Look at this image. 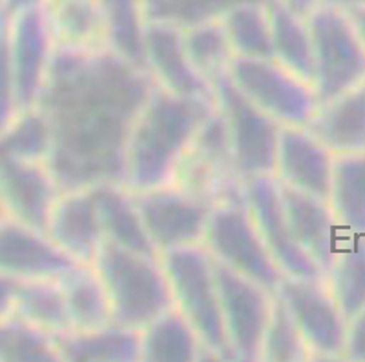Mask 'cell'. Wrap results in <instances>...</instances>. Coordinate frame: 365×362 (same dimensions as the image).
Returning <instances> with one entry per match:
<instances>
[{
  "mask_svg": "<svg viewBox=\"0 0 365 362\" xmlns=\"http://www.w3.org/2000/svg\"><path fill=\"white\" fill-rule=\"evenodd\" d=\"M145 68L113 50L55 48L37 110L48 120V168L63 191L125 179V151L154 90Z\"/></svg>",
  "mask_w": 365,
  "mask_h": 362,
  "instance_id": "1",
  "label": "cell"
},
{
  "mask_svg": "<svg viewBox=\"0 0 365 362\" xmlns=\"http://www.w3.org/2000/svg\"><path fill=\"white\" fill-rule=\"evenodd\" d=\"M214 110V99L179 97L154 86L130 132L123 184L130 191L172 184L195 135Z\"/></svg>",
  "mask_w": 365,
  "mask_h": 362,
  "instance_id": "2",
  "label": "cell"
},
{
  "mask_svg": "<svg viewBox=\"0 0 365 362\" xmlns=\"http://www.w3.org/2000/svg\"><path fill=\"white\" fill-rule=\"evenodd\" d=\"M91 266L108 295L112 324L141 331L174 306L161 257L145 255L104 240Z\"/></svg>",
  "mask_w": 365,
  "mask_h": 362,
  "instance_id": "3",
  "label": "cell"
},
{
  "mask_svg": "<svg viewBox=\"0 0 365 362\" xmlns=\"http://www.w3.org/2000/svg\"><path fill=\"white\" fill-rule=\"evenodd\" d=\"M161 262L174 306L190 322L207 357L230 361L221 322L214 260L203 244L166 251Z\"/></svg>",
  "mask_w": 365,
  "mask_h": 362,
  "instance_id": "4",
  "label": "cell"
},
{
  "mask_svg": "<svg viewBox=\"0 0 365 362\" xmlns=\"http://www.w3.org/2000/svg\"><path fill=\"white\" fill-rule=\"evenodd\" d=\"M312 42V87L324 104L365 80V48L347 11L319 6L307 17Z\"/></svg>",
  "mask_w": 365,
  "mask_h": 362,
  "instance_id": "5",
  "label": "cell"
},
{
  "mask_svg": "<svg viewBox=\"0 0 365 362\" xmlns=\"http://www.w3.org/2000/svg\"><path fill=\"white\" fill-rule=\"evenodd\" d=\"M214 104L227 129L234 169L243 181L272 177L282 124L247 99L228 75L212 82Z\"/></svg>",
  "mask_w": 365,
  "mask_h": 362,
  "instance_id": "6",
  "label": "cell"
},
{
  "mask_svg": "<svg viewBox=\"0 0 365 362\" xmlns=\"http://www.w3.org/2000/svg\"><path fill=\"white\" fill-rule=\"evenodd\" d=\"M203 247L225 267L276 292L283 273L257 231L243 201L214 204Z\"/></svg>",
  "mask_w": 365,
  "mask_h": 362,
  "instance_id": "7",
  "label": "cell"
},
{
  "mask_svg": "<svg viewBox=\"0 0 365 362\" xmlns=\"http://www.w3.org/2000/svg\"><path fill=\"white\" fill-rule=\"evenodd\" d=\"M227 75L254 106L282 126L305 128L318 110L312 84L274 58L234 57Z\"/></svg>",
  "mask_w": 365,
  "mask_h": 362,
  "instance_id": "8",
  "label": "cell"
},
{
  "mask_svg": "<svg viewBox=\"0 0 365 362\" xmlns=\"http://www.w3.org/2000/svg\"><path fill=\"white\" fill-rule=\"evenodd\" d=\"M214 275L230 361H262V344L272 309L274 292L216 260Z\"/></svg>",
  "mask_w": 365,
  "mask_h": 362,
  "instance_id": "9",
  "label": "cell"
},
{
  "mask_svg": "<svg viewBox=\"0 0 365 362\" xmlns=\"http://www.w3.org/2000/svg\"><path fill=\"white\" fill-rule=\"evenodd\" d=\"M146 233L159 257L178 247L203 244L212 204L178 184L132 191Z\"/></svg>",
  "mask_w": 365,
  "mask_h": 362,
  "instance_id": "10",
  "label": "cell"
},
{
  "mask_svg": "<svg viewBox=\"0 0 365 362\" xmlns=\"http://www.w3.org/2000/svg\"><path fill=\"white\" fill-rule=\"evenodd\" d=\"M276 295L294 319L311 358L341 361L347 319L336 304L325 277H282Z\"/></svg>",
  "mask_w": 365,
  "mask_h": 362,
  "instance_id": "11",
  "label": "cell"
},
{
  "mask_svg": "<svg viewBox=\"0 0 365 362\" xmlns=\"http://www.w3.org/2000/svg\"><path fill=\"white\" fill-rule=\"evenodd\" d=\"M212 204L243 201L241 179L234 169L227 129L217 110L195 135L174 182Z\"/></svg>",
  "mask_w": 365,
  "mask_h": 362,
  "instance_id": "12",
  "label": "cell"
},
{
  "mask_svg": "<svg viewBox=\"0 0 365 362\" xmlns=\"http://www.w3.org/2000/svg\"><path fill=\"white\" fill-rule=\"evenodd\" d=\"M9 55H11L17 110L28 112L37 106L55 53L48 11L44 2L22 6L8 15Z\"/></svg>",
  "mask_w": 365,
  "mask_h": 362,
  "instance_id": "13",
  "label": "cell"
},
{
  "mask_svg": "<svg viewBox=\"0 0 365 362\" xmlns=\"http://www.w3.org/2000/svg\"><path fill=\"white\" fill-rule=\"evenodd\" d=\"M241 191L250 217L279 272L285 277H324L322 270L303 253L292 237L279 198L278 181L274 177L249 179L243 181Z\"/></svg>",
  "mask_w": 365,
  "mask_h": 362,
  "instance_id": "14",
  "label": "cell"
},
{
  "mask_svg": "<svg viewBox=\"0 0 365 362\" xmlns=\"http://www.w3.org/2000/svg\"><path fill=\"white\" fill-rule=\"evenodd\" d=\"M58 190L46 162L0 155V211L38 231L48 230Z\"/></svg>",
  "mask_w": 365,
  "mask_h": 362,
  "instance_id": "15",
  "label": "cell"
},
{
  "mask_svg": "<svg viewBox=\"0 0 365 362\" xmlns=\"http://www.w3.org/2000/svg\"><path fill=\"white\" fill-rule=\"evenodd\" d=\"M73 259L53 240L31 226L6 215L0 217V273L13 280L61 279L71 267Z\"/></svg>",
  "mask_w": 365,
  "mask_h": 362,
  "instance_id": "16",
  "label": "cell"
},
{
  "mask_svg": "<svg viewBox=\"0 0 365 362\" xmlns=\"http://www.w3.org/2000/svg\"><path fill=\"white\" fill-rule=\"evenodd\" d=\"M145 68L155 86L179 97L214 99L208 82L192 70L182 44V28L145 18L143 26Z\"/></svg>",
  "mask_w": 365,
  "mask_h": 362,
  "instance_id": "17",
  "label": "cell"
},
{
  "mask_svg": "<svg viewBox=\"0 0 365 362\" xmlns=\"http://www.w3.org/2000/svg\"><path fill=\"white\" fill-rule=\"evenodd\" d=\"M334 153L307 128L282 126L272 177L283 186L329 201Z\"/></svg>",
  "mask_w": 365,
  "mask_h": 362,
  "instance_id": "18",
  "label": "cell"
},
{
  "mask_svg": "<svg viewBox=\"0 0 365 362\" xmlns=\"http://www.w3.org/2000/svg\"><path fill=\"white\" fill-rule=\"evenodd\" d=\"M278 186L283 211L296 244L322 270L325 277V272L331 266L332 257L341 240L340 228L332 213L331 204L325 198L292 190L279 182Z\"/></svg>",
  "mask_w": 365,
  "mask_h": 362,
  "instance_id": "19",
  "label": "cell"
},
{
  "mask_svg": "<svg viewBox=\"0 0 365 362\" xmlns=\"http://www.w3.org/2000/svg\"><path fill=\"white\" fill-rule=\"evenodd\" d=\"M46 235L77 264H93L104 235L91 186L58 195Z\"/></svg>",
  "mask_w": 365,
  "mask_h": 362,
  "instance_id": "20",
  "label": "cell"
},
{
  "mask_svg": "<svg viewBox=\"0 0 365 362\" xmlns=\"http://www.w3.org/2000/svg\"><path fill=\"white\" fill-rule=\"evenodd\" d=\"M44 6L57 50L110 48L108 22L101 0H44Z\"/></svg>",
  "mask_w": 365,
  "mask_h": 362,
  "instance_id": "21",
  "label": "cell"
},
{
  "mask_svg": "<svg viewBox=\"0 0 365 362\" xmlns=\"http://www.w3.org/2000/svg\"><path fill=\"white\" fill-rule=\"evenodd\" d=\"M305 128L334 155L365 151V80L353 90L318 104Z\"/></svg>",
  "mask_w": 365,
  "mask_h": 362,
  "instance_id": "22",
  "label": "cell"
},
{
  "mask_svg": "<svg viewBox=\"0 0 365 362\" xmlns=\"http://www.w3.org/2000/svg\"><path fill=\"white\" fill-rule=\"evenodd\" d=\"M58 361L137 362L141 361V331L108 324L84 331H64L53 337Z\"/></svg>",
  "mask_w": 365,
  "mask_h": 362,
  "instance_id": "23",
  "label": "cell"
},
{
  "mask_svg": "<svg viewBox=\"0 0 365 362\" xmlns=\"http://www.w3.org/2000/svg\"><path fill=\"white\" fill-rule=\"evenodd\" d=\"M104 240L145 255L159 257L146 233L132 191L120 182H101L91 186Z\"/></svg>",
  "mask_w": 365,
  "mask_h": 362,
  "instance_id": "24",
  "label": "cell"
},
{
  "mask_svg": "<svg viewBox=\"0 0 365 362\" xmlns=\"http://www.w3.org/2000/svg\"><path fill=\"white\" fill-rule=\"evenodd\" d=\"M329 204L341 237H365V151L334 155Z\"/></svg>",
  "mask_w": 365,
  "mask_h": 362,
  "instance_id": "25",
  "label": "cell"
},
{
  "mask_svg": "<svg viewBox=\"0 0 365 362\" xmlns=\"http://www.w3.org/2000/svg\"><path fill=\"white\" fill-rule=\"evenodd\" d=\"M203 357L200 337L175 306L141 329L143 362H195Z\"/></svg>",
  "mask_w": 365,
  "mask_h": 362,
  "instance_id": "26",
  "label": "cell"
},
{
  "mask_svg": "<svg viewBox=\"0 0 365 362\" xmlns=\"http://www.w3.org/2000/svg\"><path fill=\"white\" fill-rule=\"evenodd\" d=\"M58 282L63 286L71 329L84 331L112 324L108 295L96 267L77 264Z\"/></svg>",
  "mask_w": 365,
  "mask_h": 362,
  "instance_id": "27",
  "label": "cell"
},
{
  "mask_svg": "<svg viewBox=\"0 0 365 362\" xmlns=\"http://www.w3.org/2000/svg\"><path fill=\"white\" fill-rule=\"evenodd\" d=\"M11 315L53 337L71 329L58 279L17 280Z\"/></svg>",
  "mask_w": 365,
  "mask_h": 362,
  "instance_id": "28",
  "label": "cell"
},
{
  "mask_svg": "<svg viewBox=\"0 0 365 362\" xmlns=\"http://www.w3.org/2000/svg\"><path fill=\"white\" fill-rule=\"evenodd\" d=\"M325 280L347 321L365 308V237H341Z\"/></svg>",
  "mask_w": 365,
  "mask_h": 362,
  "instance_id": "29",
  "label": "cell"
},
{
  "mask_svg": "<svg viewBox=\"0 0 365 362\" xmlns=\"http://www.w3.org/2000/svg\"><path fill=\"white\" fill-rule=\"evenodd\" d=\"M272 58L283 68L312 84V42L307 17L270 0Z\"/></svg>",
  "mask_w": 365,
  "mask_h": 362,
  "instance_id": "30",
  "label": "cell"
},
{
  "mask_svg": "<svg viewBox=\"0 0 365 362\" xmlns=\"http://www.w3.org/2000/svg\"><path fill=\"white\" fill-rule=\"evenodd\" d=\"M234 57L272 58L270 0H247L221 18Z\"/></svg>",
  "mask_w": 365,
  "mask_h": 362,
  "instance_id": "31",
  "label": "cell"
},
{
  "mask_svg": "<svg viewBox=\"0 0 365 362\" xmlns=\"http://www.w3.org/2000/svg\"><path fill=\"white\" fill-rule=\"evenodd\" d=\"M182 44L192 70L212 86V82L227 73L234 58L221 21L192 26L182 29Z\"/></svg>",
  "mask_w": 365,
  "mask_h": 362,
  "instance_id": "32",
  "label": "cell"
},
{
  "mask_svg": "<svg viewBox=\"0 0 365 362\" xmlns=\"http://www.w3.org/2000/svg\"><path fill=\"white\" fill-rule=\"evenodd\" d=\"M51 151V133L41 110L34 107L17 113L0 132V155L29 162H48Z\"/></svg>",
  "mask_w": 365,
  "mask_h": 362,
  "instance_id": "33",
  "label": "cell"
},
{
  "mask_svg": "<svg viewBox=\"0 0 365 362\" xmlns=\"http://www.w3.org/2000/svg\"><path fill=\"white\" fill-rule=\"evenodd\" d=\"M101 4L108 22L110 48L137 66L145 68V53H143L145 15H143L141 0H101Z\"/></svg>",
  "mask_w": 365,
  "mask_h": 362,
  "instance_id": "34",
  "label": "cell"
},
{
  "mask_svg": "<svg viewBox=\"0 0 365 362\" xmlns=\"http://www.w3.org/2000/svg\"><path fill=\"white\" fill-rule=\"evenodd\" d=\"M53 335L9 315L0 321V362H57Z\"/></svg>",
  "mask_w": 365,
  "mask_h": 362,
  "instance_id": "35",
  "label": "cell"
},
{
  "mask_svg": "<svg viewBox=\"0 0 365 362\" xmlns=\"http://www.w3.org/2000/svg\"><path fill=\"white\" fill-rule=\"evenodd\" d=\"M311 361L307 344L299 334L294 319L279 297L274 293L272 309L262 344V362H305Z\"/></svg>",
  "mask_w": 365,
  "mask_h": 362,
  "instance_id": "36",
  "label": "cell"
},
{
  "mask_svg": "<svg viewBox=\"0 0 365 362\" xmlns=\"http://www.w3.org/2000/svg\"><path fill=\"white\" fill-rule=\"evenodd\" d=\"M243 2L247 0H165L143 9V15L148 21L168 22L185 29L221 21L230 9Z\"/></svg>",
  "mask_w": 365,
  "mask_h": 362,
  "instance_id": "37",
  "label": "cell"
},
{
  "mask_svg": "<svg viewBox=\"0 0 365 362\" xmlns=\"http://www.w3.org/2000/svg\"><path fill=\"white\" fill-rule=\"evenodd\" d=\"M17 91H15V75H13L11 55H9L8 17L0 22V132L17 117Z\"/></svg>",
  "mask_w": 365,
  "mask_h": 362,
  "instance_id": "38",
  "label": "cell"
},
{
  "mask_svg": "<svg viewBox=\"0 0 365 362\" xmlns=\"http://www.w3.org/2000/svg\"><path fill=\"white\" fill-rule=\"evenodd\" d=\"M341 361L365 362V308L347 321Z\"/></svg>",
  "mask_w": 365,
  "mask_h": 362,
  "instance_id": "39",
  "label": "cell"
},
{
  "mask_svg": "<svg viewBox=\"0 0 365 362\" xmlns=\"http://www.w3.org/2000/svg\"><path fill=\"white\" fill-rule=\"evenodd\" d=\"M15 289H17V280L0 273V321H4L11 315Z\"/></svg>",
  "mask_w": 365,
  "mask_h": 362,
  "instance_id": "40",
  "label": "cell"
},
{
  "mask_svg": "<svg viewBox=\"0 0 365 362\" xmlns=\"http://www.w3.org/2000/svg\"><path fill=\"white\" fill-rule=\"evenodd\" d=\"M276 2H279L287 9H291V11L298 13L302 17H309L314 9L325 4V0H276Z\"/></svg>",
  "mask_w": 365,
  "mask_h": 362,
  "instance_id": "41",
  "label": "cell"
},
{
  "mask_svg": "<svg viewBox=\"0 0 365 362\" xmlns=\"http://www.w3.org/2000/svg\"><path fill=\"white\" fill-rule=\"evenodd\" d=\"M347 15L351 17V21H353L354 29H356L358 37H360L361 44H364V48H365V6L364 8L349 9Z\"/></svg>",
  "mask_w": 365,
  "mask_h": 362,
  "instance_id": "42",
  "label": "cell"
},
{
  "mask_svg": "<svg viewBox=\"0 0 365 362\" xmlns=\"http://www.w3.org/2000/svg\"><path fill=\"white\" fill-rule=\"evenodd\" d=\"M327 6H334L338 9H344V11H349V9H356L364 8L365 0H325Z\"/></svg>",
  "mask_w": 365,
  "mask_h": 362,
  "instance_id": "43",
  "label": "cell"
},
{
  "mask_svg": "<svg viewBox=\"0 0 365 362\" xmlns=\"http://www.w3.org/2000/svg\"><path fill=\"white\" fill-rule=\"evenodd\" d=\"M161 2H165V0H141V6L143 9H146V8H152V6L155 4H161Z\"/></svg>",
  "mask_w": 365,
  "mask_h": 362,
  "instance_id": "44",
  "label": "cell"
},
{
  "mask_svg": "<svg viewBox=\"0 0 365 362\" xmlns=\"http://www.w3.org/2000/svg\"><path fill=\"white\" fill-rule=\"evenodd\" d=\"M0 217H2V213H0Z\"/></svg>",
  "mask_w": 365,
  "mask_h": 362,
  "instance_id": "45",
  "label": "cell"
},
{
  "mask_svg": "<svg viewBox=\"0 0 365 362\" xmlns=\"http://www.w3.org/2000/svg\"><path fill=\"white\" fill-rule=\"evenodd\" d=\"M0 213H2V211H0Z\"/></svg>",
  "mask_w": 365,
  "mask_h": 362,
  "instance_id": "46",
  "label": "cell"
}]
</instances>
